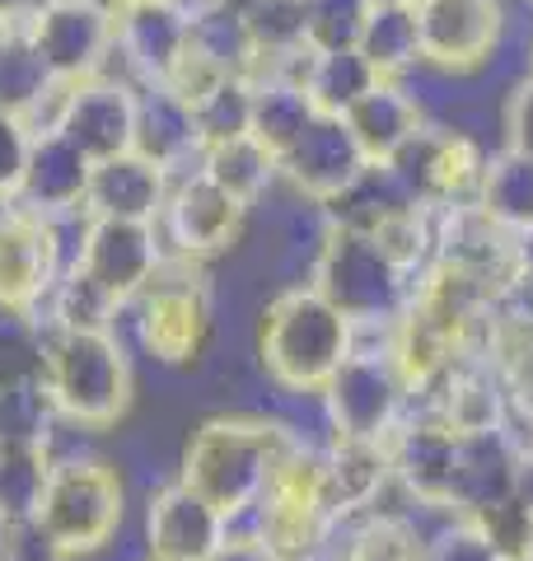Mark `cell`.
<instances>
[{
    "instance_id": "cell-1",
    "label": "cell",
    "mask_w": 533,
    "mask_h": 561,
    "mask_svg": "<svg viewBox=\"0 0 533 561\" xmlns=\"http://www.w3.org/2000/svg\"><path fill=\"white\" fill-rule=\"evenodd\" d=\"M291 435L295 426L281 416H258V412L206 416L188 435L178 482H188L197 496H206L225 515V524H239L262 501L266 478H272L281 449L291 445Z\"/></svg>"
},
{
    "instance_id": "cell-22",
    "label": "cell",
    "mask_w": 533,
    "mask_h": 561,
    "mask_svg": "<svg viewBox=\"0 0 533 561\" xmlns=\"http://www.w3.org/2000/svg\"><path fill=\"white\" fill-rule=\"evenodd\" d=\"M388 482H394V468H388L384 440H342V435L324 440V501L332 519L375 511Z\"/></svg>"
},
{
    "instance_id": "cell-39",
    "label": "cell",
    "mask_w": 533,
    "mask_h": 561,
    "mask_svg": "<svg viewBox=\"0 0 533 561\" xmlns=\"http://www.w3.org/2000/svg\"><path fill=\"white\" fill-rule=\"evenodd\" d=\"M52 0H0V24L5 28H29Z\"/></svg>"
},
{
    "instance_id": "cell-6",
    "label": "cell",
    "mask_w": 533,
    "mask_h": 561,
    "mask_svg": "<svg viewBox=\"0 0 533 561\" xmlns=\"http://www.w3.org/2000/svg\"><path fill=\"white\" fill-rule=\"evenodd\" d=\"M412 402L402 365L394 356V323L388 328H355L351 356L337 365L328 389L318 393L328 435L342 440H384Z\"/></svg>"
},
{
    "instance_id": "cell-31",
    "label": "cell",
    "mask_w": 533,
    "mask_h": 561,
    "mask_svg": "<svg viewBox=\"0 0 533 561\" xmlns=\"http://www.w3.org/2000/svg\"><path fill=\"white\" fill-rule=\"evenodd\" d=\"M117 305L80 267H66L38 309V328H113Z\"/></svg>"
},
{
    "instance_id": "cell-10",
    "label": "cell",
    "mask_w": 533,
    "mask_h": 561,
    "mask_svg": "<svg viewBox=\"0 0 533 561\" xmlns=\"http://www.w3.org/2000/svg\"><path fill=\"white\" fill-rule=\"evenodd\" d=\"M192 43V14L178 0H127L113 14V51L99 76L127 84H165Z\"/></svg>"
},
{
    "instance_id": "cell-26",
    "label": "cell",
    "mask_w": 533,
    "mask_h": 561,
    "mask_svg": "<svg viewBox=\"0 0 533 561\" xmlns=\"http://www.w3.org/2000/svg\"><path fill=\"white\" fill-rule=\"evenodd\" d=\"M361 57L379 70L384 80H407L421 70V33L412 5H375L361 28Z\"/></svg>"
},
{
    "instance_id": "cell-12",
    "label": "cell",
    "mask_w": 533,
    "mask_h": 561,
    "mask_svg": "<svg viewBox=\"0 0 533 561\" xmlns=\"http://www.w3.org/2000/svg\"><path fill=\"white\" fill-rule=\"evenodd\" d=\"M458 445H464V435H458L435 408H426V402H417V398L407 402L398 426L384 435L394 482L407 491V496L431 501V505H450Z\"/></svg>"
},
{
    "instance_id": "cell-32",
    "label": "cell",
    "mask_w": 533,
    "mask_h": 561,
    "mask_svg": "<svg viewBox=\"0 0 533 561\" xmlns=\"http://www.w3.org/2000/svg\"><path fill=\"white\" fill-rule=\"evenodd\" d=\"M52 449L47 445H0V515L29 519L47 482Z\"/></svg>"
},
{
    "instance_id": "cell-16",
    "label": "cell",
    "mask_w": 533,
    "mask_h": 561,
    "mask_svg": "<svg viewBox=\"0 0 533 561\" xmlns=\"http://www.w3.org/2000/svg\"><path fill=\"white\" fill-rule=\"evenodd\" d=\"M225 515L188 482H169L146 501V557L150 561H206L225 538Z\"/></svg>"
},
{
    "instance_id": "cell-17",
    "label": "cell",
    "mask_w": 533,
    "mask_h": 561,
    "mask_svg": "<svg viewBox=\"0 0 533 561\" xmlns=\"http://www.w3.org/2000/svg\"><path fill=\"white\" fill-rule=\"evenodd\" d=\"M89 173H94V160H89L76 140L61 131H43V136H33L29 169H24L20 192H14V206L33 210V216H70V210H84Z\"/></svg>"
},
{
    "instance_id": "cell-33",
    "label": "cell",
    "mask_w": 533,
    "mask_h": 561,
    "mask_svg": "<svg viewBox=\"0 0 533 561\" xmlns=\"http://www.w3.org/2000/svg\"><path fill=\"white\" fill-rule=\"evenodd\" d=\"M375 0H305V43L314 51L355 47Z\"/></svg>"
},
{
    "instance_id": "cell-11",
    "label": "cell",
    "mask_w": 533,
    "mask_h": 561,
    "mask_svg": "<svg viewBox=\"0 0 533 561\" xmlns=\"http://www.w3.org/2000/svg\"><path fill=\"white\" fill-rule=\"evenodd\" d=\"M165 239L159 225L150 220H113V216H89L80 257L70 267H80L109 300L127 313V305L155 280V272L165 267Z\"/></svg>"
},
{
    "instance_id": "cell-15",
    "label": "cell",
    "mask_w": 533,
    "mask_h": 561,
    "mask_svg": "<svg viewBox=\"0 0 533 561\" xmlns=\"http://www.w3.org/2000/svg\"><path fill=\"white\" fill-rule=\"evenodd\" d=\"M57 131L70 136L89 160H109V154L132 150L136 136V84L113 76H89L66 84Z\"/></svg>"
},
{
    "instance_id": "cell-44",
    "label": "cell",
    "mask_w": 533,
    "mask_h": 561,
    "mask_svg": "<svg viewBox=\"0 0 533 561\" xmlns=\"http://www.w3.org/2000/svg\"><path fill=\"white\" fill-rule=\"evenodd\" d=\"M375 5H412V0H375Z\"/></svg>"
},
{
    "instance_id": "cell-34",
    "label": "cell",
    "mask_w": 533,
    "mask_h": 561,
    "mask_svg": "<svg viewBox=\"0 0 533 561\" xmlns=\"http://www.w3.org/2000/svg\"><path fill=\"white\" fill-rule=\"evenodd\" d=\"M248 108H253V84L243 76H225L216 90H211L197 108V136H202V150L216 146V140H229L248 131Z\"/></svg>"
},
{
    "instance_id": "cell-5",
    "label": "cell",
    "mask_w": 533,
    "mask_h": 561,
    "mask_svg": "<svg viewBox=\"0 0 533 561\" xmlns=\"http://www.w3.org/2000/svg\"><path fill=\"white\" fill-rule=\"evenodd\" d=\"M309 286L332 300L355 328H388L402 319L407 300H412L417 276L402 272L394 257L379 249L375 234L342 230L328 220V234L305 272Z\"/></svg>"
},
{
    "instance_id": "cell-19",
    "label": "cell",
    "mask_w": 533,
    "mask_h": 561,
    "mask_svg": "<svg viewBox=\"0 0 533 561\" xmlns=\"http://www.w3.org/2000/svg\"><path fill=\"white\" fill-rule=\"evenodd\" d=\"M169 169H159L155 160L136 150L109 154L94 160L89 173V192H84V210L89 216H113V220H159V206L169 197Z\"/></svg>"
},
{
    "instance_id": "cell-18",
    "label": "cell",
    "mask_w": 533,
    "mask_h": 561,
    "mask_svg": "<svg viewBox=\"0 0 533 561\" xmlns=\"http://www.w3.org/2000/svg\"><path fill=\"white\" fill-rule=\"evenodd\" d=\"M426 117H431V113H426L421 94L407 80H375L342 113V122L351 127L355 146H361V154L370 164H388V160H394L407 140L426 127Z\"/></svg>"
},
{
    "instance_id": "cell-48",
    "label": "cell",
    "mask_w": 533,
    "mask_h": 561,
    "mask_svg": "<svg viewBox=\"0 0 533 561\" xmlns=\"http://www.w3.org/2000/svg\"><path fill=\"white\" fill-rule=\"evenodd\" d=\"M146 561H150V557H146Z\"/></svg>"
},
{
    "instance_id": "cell-43",
    "label": "cell",
    "mask_w": 533,
    "mask_h": 561,
    "mask_svg": "<svg viewBox=\"0 0 533 561\" xmlns=\"http://www.w3.org/2000/svg\"><path fill=\"white\" fill-rule=\"evenodd\" d=\"M524 70L533 76V33H529V51H524Z\"/></svg>"
},
{
    "instance_id": "cell-27",
    "label": "cell",
    "mask_w": 533,
    "mask_h": 561,
    "mask_svg": "<svg viewBox=\"0 0 533 561\" xmlns=\"http://www.w3.org/2000/svg\"><path fill=\"white\" fill-rule=\"evenodd\" d=\"M375 80H384V76L361 57V47H337V51H314L299 84H305V94L314 99L318 113L342 117Z\"/></svg>"
},
{
    "instance_id": "cell-30",
    "label": "cell",
    "mask_w": 533,
    "mask_h": 561,
    "mask_svg": "<svg viewBox=\"0 0 533 561\" xmlns=\"http://www.w3.org/2000/svg\"><path fill=\"white\" fill-rule=\"evenodd\" d=\"M192 47L216 61L225 76L248 80L258 66V47L248 38V24L235 5H206V10L192 14Z\"/></svg>"
},
{
    "instance_id": "cell-36",
    "label": "cell",
    "mask_w": 533,
    "mask_h": 561,
    "mask_svg": "<svg viewBox=\"0 0 533 561\" xmlns=\"http://www.w3.org/2000/svg\"><path fill=\"white\" fill-rule=\"evenodd\" d=\"M501 146L533 160V76H514L501 94Z\"/></svg>"
},
{
    "instance_id": "cell-41",
    "label": "cell",
    "mask_w": 533,
    "mask_h": 561,
    "mask_svg": "<svg viewBox=\"0 0 533 561\" xmlns=\"http://www.w3.org/2000/svg\"><path fill=\"white\" fill-rule=\"evenodd\" d=\"M514 249H520V267H524V272H533V230L514 234Z\"/></svg>"
},
{
    "instance_id": "cell-25",
    "label": "cell",
    "mask_w": 533,
    "mask_h": 561,
    "mask_svg": "<svg viewBox=\"0 0 533 561\" xmlns=\"http://www.w3.org/2000/svg\"><path fill=\"white\" fill-rule=\"evenodd\" d=\"M253 84V108H248V131H253L266 150L286 154L299 136L309 131V122L318 117L314 99L305 94V84L295 80H276V76H262V80H248Z\"/></svg>"
},
{
    "instance_id": "cell-13",
    "label": "cell",
    "mask_w": 533,
    "mask_h": 561,
    "mask_svg": "<svg viewBox=\"0 0 533 561\" xmlns=\"http://www.w3.org/2000/svg\"><path fill=\"white\" fill-rule=\"evenodd\" d=\"M29 43L38 47L52 80H89L113 51V10L103 0H52L29 24Z\"/></svg>"
},
{
    "instance_id": "cell-40",
    "label": "cell",
    "mask_w": 533,
    "mask_h": 561,
    "mask_svg": "<svg viewBox=\"0 0 533 561\" xmlns=\"http://www.w3.org/2000/svg\"><path fill=\"white\" fill-rule=\"evenodd\" d=\"M514 496H520L533 511V445L520 454V478H514Z\"/></svg>"
},
{
    "instance_id": "cell-28",
    "label": "cell",
    "mask_w": 533,
    "mask_h": 561,
    "mask_svg": "<svg viewBox=\"0 0 533 561\" xmlns=\"http://www.w3.org/2000/svg\"><path fill=\"white\" fill-rule=\"evenodd\" d=\"M52 398L43 389V370L0 375V445H47L52 449Z\"/></svg>"
},
{
    "instance_id": "cell-47",
    "label": "cell",
    "mask_w": 533,
    "mask_h": 561,
    "mask_svg": "<svg viewBox=\"0 0 533 561\" xmlns=\"http://www.w3.org/2000/svg\"><path fill=\"white\" fill-rule=\"evenodd\" d=\"M529 552H533V548H529Z\"/></svg>"
},
{
    "instance_id": "cell-8",
    "label": "cell",
    "mask_w": 533,
    "mask_h": 561,
    "mask_svg": "<svg viewBox=\"0 0 533 561\" xmlns=\"http://www.w3.org/2000/svg\"><path fill=\"white\" fill-rule=\"evenodd\" d=\"M421 70L431 80L473 84L496 76L510 43V0H412Z\"/></svg>"
},
{
    "instance_id": "cell-38",
    "label": "cell",
    "mask_w": 533,
    "mask_h": 561,
    "mask_svg": "<svg viewBox=\"0 0 533 561\" xmlns=\"http://www.w3.org/2000/svg\"><path fill=\"white\" fill-rule=\"evenodd\" d=\"M206 561H272V552L262 548V538L248 529V524H229L225 538L216 542V552Z\"/></svg>"
},
{
    "instance_id": "cell-14",
    "label": "cell",
    "mask_w": 533,
    "mask_h": 561,
    "mask_svg": "<svg viewBox=\"0 0 533 561\" xmlns=\"http://www.w3.org/2000/svg\"><path fill=\"white\" fill-rule=\"evenodd\" d=\"M365 164L370 160L361 154V146H355L347 122L318 113L309 122V131L281 154V187H286L291 197L328 206L332 197H342V192L361 179Z\"/></svg>"
},
{
    "instance_id": "cell-35",
    "label": "cell",
    "mask_w": 533,
    "mask_h": 561,
    "mask_svg": "<svg viewBox=\"0 0 533 561\" xmlns=\"http://www.w3.org/2000/svg\"><path fill=\"white\" fill-rule=\"evenodd\" d=\"M426 561H510L468 515H450L426 542Z\"/></svg>"
},
{
    "instance_id": "cell-29",
    "label": "cell",
    "mask_w": 533,
    "mask_h": 561,
    "mask_svg": "<svg viewBox=\"0 0 533 561\" xmlns=\"http://www.w3.org/2000/svg\"><path fill=\"white\" fill-rule=\"evenodd\" d=\"M52 90H57V80L43 66L38 47L29 43V28H10L0 38V113L33 122V113L43 108Z\"/></svg>"
},
{
    "instance_id": "cell-23",
    "label": "cell",
    "mask_w": 533,
    "mask_h": 561,
    "mask_svg": "<svg viewBox=\"0 0 533 561\" xmlns=\"http://www.w3.org/2000/svg\"><path fill=\"white\" fill-rule=\"evenodd\" d=\"M211 183H220L229 197H239L243 206H258L266 192L281 183V160L262 146L253 131H239L229 140H216V146L202 150V164H197Z\"/></svg>"
},
{
    "instance_id": "cell-20",
    "label": "cell",
    "mask_w": 533,
    "mask_h": 561,
    "mask_svg": "<svg viewBox=\"0 0 533 561\" xmlns=\"http://www.w3.org/2000/svg\"><path fill=\"white\" fill-rule=\"evenodd\" d=\"M132 150L155 160L159 169L183 173L202 164V136L192 103L178 99L169 84H140L136 90V136Z\"/></svg>"
},
{
    "instance_id": "cell-21",
    "label": "cell",
    "mask_w": 533,
    "mask_h": 561,
    "mask_svg": "<svg viewBox=\"0 0 533 561\" xmlns=\"http://www.w3.org/2000/svg\"><path fill=\"white\" fill-rule=\"evenodd\" d=\"M520 454L524 445L510 431H483L464 435L454 463V486H450V511L477 515L487 505H501L514 496V478H520Z\"/></svg>"
},
{
    "instance_id": "cell-42",
    "label": "cell",
    "mask_w": 533,
    "mask_h": 561,
    "mask_svg": "<svg viewBox=\"0 0 533 561\" xmlns=\"http://www.w3.org/2000/svg\"><path fill=\"white\" fill-rule=\"evenodd\" d=\"M5 529H10V519L0 515V557H5Z\"/></svg>"
},
{
    "instance_id": "cell-24",
    "label": "cell",
    "mask_w": 533,
    "mask_h": 561,
    "mask_svg": "<svg viewBox=\"0 0 533 561\" xmlns=\"http://www.w3.org/2000/svg\"><path fill=\"white\" fill-rule=\"evenodd\" d=\"M473 202L510 234L533 230V160L520 150H506V146L487 150L483 183H477Z\"/></svg>"
},
{
    "instance_id": "cell-4",
    "label": "cell",
    "mask_w": 533,
    "mask_h": 561,
    "mask_svg": "<svg viewBox=\"0 0 533 561\" xmlns=\"http://www.w3.org/2000/svg\"><path fill=\"white\" fill-rule=\"evenodd\" d=\"M29 519L66 561L109 557L127 524V482L109 459H52Z\"/></svg>"
},
{
    "instance_id": "cell-3",
    "label": "cell",
    "mask_w": 533,
    "mask_h": 561,
    "mask_svg": "<svg viewBox=\"0 0 533 561\" xmlns=\"http://www.w3.org/2000/svg\"><path fill=\"white\" fill-rule=\"evenodd\" d=\"M43 389L57 421L76 431H109L132 408V356L117 328H43Z\"/></svg>"
},
{
    "instance_id": "cell-7",
    "label": "cell",
    "mask_w": 533,
    "mask_h": 561,
    "mask_svg": "<svg viewBox=\"0 0 533 561\" xmlns=\"http://www.w3.org/2000/svg\"><path fill=\"white\" fill-rule=\"evenodd\" d=\"M127 309L136 323V342L155 365L188 370L206 356L211 332H216V305H211L202 262L165 257V267Z\"/></svg>"
},
{
    "instance_id": "cell-46",
    "label": "cell",
    "mask_w": 533,
    "mask_h": 561,
    "mask_svg": "<svg viewBox=\"0 0 533 561\" xmlns=\"http://www.w3.org/2000/svg\"><path fill=\"white\" fill-rule=\"evenodd\" d=\"M5 33H10V28H5V24H0V38H5Z\"/></svg>"
},
{
    "instance_id": "cell-45",
    "label": "cell",
    "mask_w": 533,
    "mask_h": 561,
    "mask_svg": "<svg viewBox=\"0 0 533 561\" xmlns=\"http://www.w3.org/2000/svg\"><path fill=\"white\" fill-rule=\"evenodd\" d=\"M510 561H533V552H524V557H510Z\"/></svg>"
},
{
    "instance_id": "cell-2",
    "label": "cell",
    "mask_w": 533,
    "mask_h": 561,
    "mask_svg": "<svg viewBox=\"0 0 533 561\" xmlns=\"http://www.w3.org/2000/svg\"><path fill=\"white\" fill-rule=\"evenodd\" d=\"M355 323L309 280L276 290L258 319V365L286 398H318L351 356Z\"/></svg>"
},
{
    "instance_id": "cell-9",
    "label": "cell",
    "mask_w": 533,
    "mask_h": 561,
    "mask_svg": "<svg viewBox=\"0 0 533 561\" xmlns=\"http://www.w3.org/2000/svg\"><path fill=\"white\" fill-rule=\"evenodd\" d=\"M248 210L239 197H229L220 183H211L202 169H183L169 179V197L159 206V239L169 257L183 262H216L225 257L248 230Z\"/></svg>"
},
{
    "instance_id": "cell-37",
    "label": "cell",
    "mask_w": 533,
    "mask_h": 561,
    "mask_svg": "<svg viewBox=\"0 0 533 561\" xmlns=\"http://www.w3.org/2000/svg\"><path fill=\"white\" fill-rule=\"evenodd\" d=\"M29 150H33V127L14 113H0V197L14 202L29 169Z\"/></svg>"
}]
</instances>
